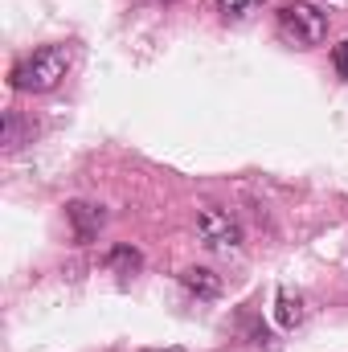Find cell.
Segmentation results:
<instances>
[{
	"label": "cell",
	"instance_id": "cell-1",
	"mask_svg": "<svg viewBox=\"0 0 348 352\" xmlns=\"http://www.w3.org/2000/svg\"><path fill=\"white\" fill-rule=\"evenodd\" d=\"M70 70V54L62 45H41L33 54H25L17 66H12V90H25V94H45L54 90Z\"/></svg>",
	"mask_w": 348,
	"mask_h": 352
},
{
	"label": "cell",
	"instance_id": "cell-2",
	"mask_svg": "<svg viewBox=\"0 0 348 352\" xmlns=\"http://www.w3.org/2000/svg\"><path fill=\"white\" fill-rule=\"evenodd\" d=\"M279 33L287 41H295L299 50H312V45H324L328 37V12L307 4V0H291L279 8Z\"/></svg>",
	"mask_w": 348,
	"mask_h": 352
},
{
	"label": "cell",
	"instance_id": "cell-3",
	"mask_svg": "<svg viewBox=\"0 0 348 352\" xmlns=\"http://www.w3.org/2000/svg\"><path fill=\"white\" fill-rule=\"evenodd\" d=\"M197 234L217 254H238L242 250V226H238V217L230 209H217V205L201 209L197 213Z\"/></svg>",
	"mask_w": 348,
	"mask_h": 352
},
{
	"label": "cell",
	"instance_id": "cell-4",
	"mask_svg": "<svg viewBox=\"0 0 348 352\" xmlns=\"http://www.w3.org/2000/svg\"><path fill=\"white\" fill-rule=\"evenodd\" d=\"M66 217H70L78 242H94L98 230H102V221H107L102 205H90V201H70V205H66Z\"/></svg>",
	"mask_w": 348,
	"mask_h": 352
},
{
	"label": "cell",
	"instance_id": "cell-5",
	"mask_svg": "<svg viewBox=\"0 0 348 352\" xmlns=\"http://www.w3.org/2000/svg\"><path fill=\"white\" fill-rule=\"evenodd\" d=\"M180 283H184V291H188V295H197V299H217V295H221V278H217L213 270H205V266L184 270V274H180Z\"/></svg>",
	"mask_w": 348,
	"mask_h": 352
},
{
	"label": "cell",
	"instance_id": "cell-6",
	"mask_svg": "<svg viewBox=\"0 0 348 352\" xmlns=\"http://www.w3.org/2000/svg\"><path fill=\"white\" fill-rule=\"evenodd\" d=\"M279 324L283 328H295V324H303V299L299 295H291V291H279Z\"/></svg>",
	"mask_w": 348,
	"mask_h": 352
},
{
	"label": "cell",
	"instance_id": "cell-7",
	"mask_svg": "<svg viewBox=\"0 0 348 352\" xmlns=\"http://www.w3.org/2000/svg\"><path fill=\"white\" fill-rule=\"evenodd\" d=\"M107 266L111 270H119V274H135L144 258H140V250H131V246H115V250H107Z\"/></svg>",
	"mask_w": 348,
	"mask_h": 352
},
{
	"label": "cell",
	"instance_id": "cell-8",
	"mask_svg": "<svg viewBox=\"0 0 348 352\" xmlns=\"http://www.w3.org/2000/svg\"><path fill=\"white\" fill-rule=\"evenodd\" d=\"M262 8V0H217V12H221V21H246V16H254Z\"/></svg>",
	"mask_w": 348,
	"mask_h": 352
},
{
	"label": "cell",
	"instance_id": "cell-9",
	"mask_svg": "<svg viewBox=\"0 0 348 352\" xmlns=\"http://www.w3.org/2000/svg\"><path fill=\"white\" fill-rule=\"evenodd\" d=\"M25 131H33V127H25V119H21L17 111H4V148H8V152L25 144Z\"/></svg>",
	"mask_w": 348,
	"mask_h": 352
},
{
	"label": "cell",
	"instance_id": "cell-10",
	"mask_svg": "<svg viewBox=\"0 0 348 352\" xmlns=\"http://www.w3.org/2000/svg\"><path fill=\"white\" fill-rule=\"evenodd\" d=\"M332 66H336V74L348 82V37L336 45V50H332Z\"/></svg>",
	"mask_w": 348,
	"mask_h": 352
},
{
	"label": "cell",
	"instance_id": "cell-11",
	"mask_svg": "<svg viewBox=\"0 0 348 352\" xmlns=\"http://www.w3.org/2000/svg\"><path fill=\"white\" fill-rule=\"evenodd\" d=\"M144 352H188V349H144Z\"/></svg>",
	"mask_w": 348,
	"mask_h": 352
},
{
	"label": "cell",
	"instance_id": "cell-12",
	"mask_svg": "<svg viewBox=\"0 0 348 352\" xmlns=\"http://www.w3.org/2000/svg\"><path fill=\"white\" fill-rule=\"evenodd\" d=\"M160 4H164V0H160Z\"/></svg>",
	"mask_w": 348,
	"mask_h": 352
}]
</instances>
